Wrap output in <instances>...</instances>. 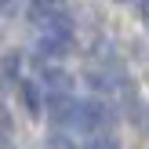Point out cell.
<instances>
[{"label":"cell","instance_id":"obj_3","mask_svg":"<svg viewBox=\"0 0 149 149\" xmlns=\"http://www.w3.org/2000/svg\"><path fill=\"white\" fill-rule=\"evenodd\" d=\"M22 98H26V109H29V113H40V91H36V87L33 84H29V80H26V84H22Z\"/></svg>","mask_w":149,"mask_h":149},{"label":"cell","instance_id":"obj_2","mask_svg":"<svg viewBox=\"0 0 149 149\" xmlns=\"http://www.w3.org/2000/svg\"><path fill=\"white\" fill-rule=\"evenodd\" d=\"M62 7H65V0H33V18L47 22V18H55V15H62Z\"/></svg>","mask_w":149,"mask_h":149},{"label":"cell","instance_id":"obj_5","mask_svg":"<svg viewBox=\"0 0 149 149\" xmlns=\"http://www.w3.org/2000/svg\"><path fill=\"white\" fill-rule=\"evenodd\" d=\"M84 149H120V146H116L113 138H91V142H87Z\"/></svg>","mask_w":149,"mask_h":149},{"label":"cell","instance_id":"obj_4","mask_svg":"<svg viewBox=\"0 0 149 149\" xmlns=\"http://www.w3.org/2000/svg\"><path fill=\"white\" fill-rule=\"evenodd\" d=\"M15 73H18V55H15V51H7V55H4V77L15 80Z\"/></svg>","mask_w":149,"mask_h":149},{"label":"cell","instance_id":"obj_1","mask_svg":"<svg viewBox=\"0 0 149 149\" xmlns=\"http://www.w3.org/2000/svg\"><path fill=\"white\" fill-rule=\"evenodd\" d=\"M40 84H44L47 95H69V77H65L62 69H44Z\"/></svg>","mask_w":149,"mask_h":149}]
</instances>
